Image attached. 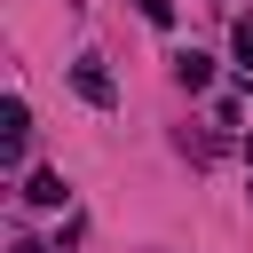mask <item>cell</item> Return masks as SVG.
I'll list each match as a JSON object with an SVG mask.
<instances>
[{"instance_id": "7a4b0ae2", "label": "cell", "mask_w": 253, "mask_h": 253, "mask_svg": "<svg viewBox=\"0 0 253 253\" xmlns=\"http://www.w3.org/2000/svg\"><path fill=\"white\" fill-rule=\"evenodd\" d=\"M174 79H182L190 95H206V87H213V55H198V47H182V55H174Z\"/></svg>"}, {"instance_id": "277c9868", "label": "cell", "mask_w": 253, "mask_h": 253, "mask_svg": "<svg viewBox=\"0 0 253 253\" xmlns=\"http://www.w3.org/2000/svg\"><path fill=\"white\" fill-rule=\"evenodd\" d=\"M229 47H237V71H245V87H253V24H237V32H229Z\"/></svg>"}, {"instance_id": "6da1fadb", "label": "cell", "mask_w": 253, "mask_h": 253, "mask_svg": "<svg viewBox=\"0 0 253 253\" xmlns=\"http://www.w3.org/2000/svg\"><path fill=\"white\" fill-rule=\"evenodd\" d=\"M71 87H79L95 111H111V103H119V87H111V71H103L95 55H87V63H71Z\"/></svg>"}, {"instance_id": "3957f363", "label": "cell", "mask_w": 253, "mask_h": 253, "mask_svg": "<svg viewBox=\"0 0 253 253\" xmlns=\"http://www.w3.org/2000/svg\"><path fill=\"white\" fill-rule=\"evenodd\" d=\"M24 198H32V206H63L71 190H63V174H55V166H40V174L24 182Z\"/></svg>"}, {"instance_id": "5b68a950", "label": "cell", "mask_w": 253, "mask_h": 253, "mask_svg": "<svg viewBox=\"0 0 253 253\" xmlns=\"http://www.w3.org/2000/svg\"><path fill=\"white\" fill-rule=\"evenodd\" d=\"M142 16H150V24L166 32V24H174V0H142Z\"/></svg>"}]
</instances>
